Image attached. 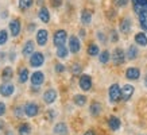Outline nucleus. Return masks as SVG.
Segmentation results:
<instances>
[{
	"label": "nucleus",
	"instance_id": "19",
	"mask_svg": "<svg viewBox=\"0 0 147 135\" xmlns=\"http://www.w3.org/2000/svg\"><path fill=\"white\" fill-rule=\"evenodd\" d=\"M54 134L57 135H66L67 134V126L65 123H57L55 126H54Z\"/></svg>",
	"mask_w": 147,
	"mask_h": 135
},
{
	"label": "nucleus",
	"instance_id": "37",
	"mask_svg": "<svg viewBox=\"0 0 147 135\" xmlns=\"http://www.w3.org/2000/svg\"><path fill=\"white\" fill-rule=\"evenodd\" d=\"M54 116H55V112H54V109H49L47 113H46V117H47V120H53Z\"/></svg>",
	"mask_w": 147,
	"mask_h": 135
},
{
	"label": "nucleus",
	"instance_id": "25",
	"mask_svg": "<svg viewBox=\"0 0 147 135\" xmlns=\"http://www.w3.org/2000/svg\"><path fill=\"white\" fill-rule=\"evenodd\" d=\"M138 16H139V23H140V27H142L143 30H146V31H147V11L140 12Z\"/></svg>",
	"mask_w": 147,
	"mask_h": 135
},
{
	"label": "nucleus",
	"instance_id": "17",
	"mask_svg": "<svg viewBox=\"0 0 147 135\" xmlns=\"http://www.w3.org/2000/svg\"><path fill=\"white\" fill-rule=\"evenodd\" d=\"M120 119L116 116H109V119H108V126H109V128H111L112 131H117L119 128H120Z\"/></svg>",
	"mask_w": 147,
	"mask_h": 135
},
{
	"label": "nucleus",
	"instance_id": "23",
	"mask_svg": "<svg viewBox=\"0 0 147 135\" xmlns=\"http://www.w3.org/2000/svg\"><path fill=\"white\" fill-rule=\"evenodd\" d=\"M135 42L138 43L139 46H147V35L144 32H138L136 35H135Z\"/></svg>",
	"mask_w": 147,
	"mask_h": 135
},
{
	"label": "nucleus",
	"instance_id": "20",
	"mask_svg": "<svg viewBox=\"0 0 147 135\" xmlns=\"http://www.w3.org/2000/svg\"><path fill=\"white\" fill-rule=\"evenodd\" d=\"M81 22H82V24H85V26L90 24V22H92V12H90L89 9H84V11L81 12Z\"/></svg>",
	"mask_w": 147,
	"mask_h": 135
},
{
	"label": "nucleus",
	"instance_id": "28",
	"mask_svg": "<svg viewBox=\"0 0 147 135\" xmlns=\"http://www.w3.org/2000/svg\"><path fill=\"white\" fill-rule=\"evenodd\" d=\"M74 104L78 105V107H82L86 104V97H85L84 95H76L74 96Z\"/></svg>",
	"mask_w": 147,
	"mask_h": 135
},
{
	"label": "nucleus",
	"instance_id": "47",
	"mask_svg": "<svg viewBox=\"0 0 147 135\" xmlns=\"http://www.w3.org/2000/svg\"><path fill=\"white\" fill-rule=\"evenodd\" d=\"M144 85L147 86V74H146V77H144Z\"/></svg>",
	"mask_w": 147,
	"mask_h": 135
},
{
	"label": "nucleus",
	"instance_id": "44",
	"mask_svg": "<svg viewBox=\"0 0 147 135\" xmlns=\"http://www.w3.org/2000/svg\"><path fill=\"white\" fill-rule=\"evenodd\" d=\"M3 128H4V122H3V120H0V131L3 130Z\"/></svg>",
	"mask_w": 147,
	"mask_h": 135
},
{
	"label": "nucleus",
	"instance_id": "5",
	"mask_svg": "<svg viewBox=\"0 0 147 135\" xmlns=\"http://www.w3.org/2000/svg\"><path fill=\"white\" fill-rule=\"evenodd\" d=\"M78 84H80V88L85 92H88L92 88V77L88 76V74H82L80 77V80H78Z\"/></svg>",
	"mask_w": 147,
	"mask_h": 135
},
{
	"label": "nucleus",
	"instance_id": "24",
	"mask_svg": "<svg viewBox=\"0 0 147 135\" xmlns=\"http://www.w3.org/2000/svg\"><path fill=\"white\" fill-rule=\"evenodd\" d=\"M138 54H139L138 47L134 46V45H131L128 47V50H127V58L128 59H135V58H138Z\"/></svg>",
	"mask_w": 147,
	"mask_h": 135
},
{
	"label": "nucleus",
	"instance_id": "46",
	"mask_svg": "<svg viewBox=\"0 0 147 135\" xmlns=\"http://www.w3.org/2000/svg\"><path fill=\"white\" fill-rule=\"evenodd\" d=\"M80 34H81V36H85V35H84V34H85V31H84V30H81V31H80Z\"/></svg>",
	"mask_w": 147,
	"mask_h": 135
},
{
	"label": "nucleus",
	"instance_id": "45",
	"mask_svg": "<svg viewBox=\"0 0 147 135\" xmlns=\"http://www.w3.org/2000/svg\"><path fill=\"white\" fill-rule=\"evenodd\" d=\"M84 135H94V132L92 130H89V131H86V132H85Z\"/></svg>",
	"mask_w": 147,
	"mask_h": 135
},
{
	"label": "nucleus",
	"instance_id": "39",
	"mask_svg": "<svg viewBox=\"0 0 147 135\" xmlns=\"http://www.w3.org/2000/svg\"><path fill=\"white\" fill-rule=\"evenodd\" d=\"M63 70H65V66H63L62 63H57V65H55V72L62 73Z\"/></svg>",
	"mask_w": 147,
	"mask_h": 135
},
{
	"label": "nucleus",
	"instance_id": "33",
	"mask_svg": "<svg viewBox=\"0 0 147 135\" xmlns=\"http://www.w3.org/2000/svg\"><path fill=\"white\" fill-rule=\"evenodd\" d=\"M88 54L90 57H94V55H98V46L92 43V45L88 46Z\"/></svg>",
	"mask_w": 147,
	"mask_h": 135
},
{
	"label": "nucleus",
	"instance_id": "35",
	"mask_svg": "<svg viewBox=\"0 0 147 135\" xmlns=\"http://www.w3.org/2000/svg\"><path fill=\"white\" fill-rule=\"evenodd\" d=\"M81 70H82V68H81L80 63H73V66H71V73L73 74H80Z\"/></svg>",
	"mask_w": 147,
	"mask_h": 135
},
{
	"label": "nucleus",
	"instance_id": "31",
	"mask_svg": "<svg viewBox=\"0 0 147 135\" xmlns=\"http://www.w3.org/2000/svg\"><path fill=\"white\" fill-rule=\"evenodd\" d=\"M27 80H28V70H27V68H22L19 70V81L20 82H26Z\"/></svg>",
	"mask_w": 147,
	"mask_h": 135
},
{
	"label": "nucleus",
	"instance_id": "34",
	"mask_svg": "<svg viewBox=\"0 0 147 135\" xmlns=\"http://www.w3.org/2000/svg\"><path fill=\"white\" fill-rule=\"evenodd\" d=\"M7 39H8V32L5 30H0V46L4 45L7 42Z\"/></svg>",
	"mask_w": 147,
	"mask_h": 135
},
{
	"label": "nucleus",
	"instance_id": "22",
	"mask_svg": "<svg viewBox=\"0 0 147 135\" xmlns=\"http://www.w3.org/2000/svg\"><path fill=\"white\" fill-rule=\"evenodd\" d=\"M34 53H35L34 51V42L32 41H27L24 46H23V54L24 55H31Z\"/></svg>",
	"mask_w": 147,
	"mask_h": 135
},
{
	"label": "nucleus",
	"instance_id": "43",
	"mask_svg": "<svg viewBox=\"0 0 147 135\" xmlns=\"http://www.w3.org/2000/svg\"><path fill=\"white\" fill-rule=\"evenodd\" d=\"M97 38L101 41V42H105V36H104V34H102V32H97Z\"/></svg>",
	"mask_w": 147,
	"mask_h": 135
},
{
	"label": "nucleus",
	"instance_id": "40",
	"mask_svg": "<svg viewBox=\"0 0 147 135\" xmlns=\"http://www.w3.org/2000/svg\"><path fill=\"white\" fill-rule=\"evenodd\" d=\"M50 1H51V5H53V7H55V8L62 4V0H50Z\"/></svg>",
	"mask_w": 147,
	"mask_h": 135
},
{
	"label": "nucleus",
	"instance_id": "2",
	"mask_svg": "<svg viewBox=\"0 0 147 135\" xmlns=\"http://www.w3.org/2000/svg\"><path fill=\"white\" fill-rule=\"evenodd\" d=\"M66 38H67V32L65 31V30H57V31L54 32V36H53L54 46H57V47L65 46V43H66Z\"/></svg>",
	"mask_w": 147,
	"mask_h": 135
},
{
	"label": "nucleus",
	"instance_id": "38",
	"mask_svg": "<svg viewBox=\"0 0 147 135\" xmlns=\"http://www.w3.org/2000/svg\"><path fill=\"white\" fill-rule=\"evenodd\" d=\"M117 39H119V36H117V31H116V30H112L111 31V41L112 42H117Z\"/></svg>",
	"mask_w": 147,
	"mask_h": 135
},
{
	"label": "nucleus",
	"instance_id": "1",
	"mask_svg": "<svg viewBox=\"0 0 147 135\" xmlns=\"http://www.w3.org/2000/svg\"><path fill=\"white\" fill-rule=\"evenodd\" d=\"M108 96H109L111 103H117V101H120V99H121V89H120V86H119V84H112V85L109 86Z\"/></svg>",
	"mask_w": 147,
	"mask_h": 135
},
{
	"label": "nucleus",
	"instance_id": "41",
	"mask_svg": "<svg viewBox=\"0 0 147 135\" xmlns=\"http://www.w3.org/2000/svg\"><path fill=\"white\" fill-rule=\"evenodd\" d=\"M22 109H23L22 107H16V108H15V115H16V116H18V117H20V116H22V115H23Z\"/></svg>",
	"mask_w": 147,
	"mask_h": 135
},
{
	"label": "nucleus",
	"instance_id": "30",
	"mask_svg": "<svg viewBox=\"0 0 147 135\" xmlns=\"http://www.w3.org/2000/svg\"><path fill=\"white\" fill-rule=\"evenodd\" d=\"M34 0H19V8L24 11V9H28L32 5Z\"/></svg>",
	"mask_w": 147,
	"mask_h": 135
},
{
	"label": "nucleus",
	"instance_id": "11",
	"mask_svg": "<svg viewBox=\"0 0 147 135\" xmlns=\"http://www.w3.org/2000/svg\"><path fill=\"white\" fill-rule=\"evenodd\" d=\"M47 39H49V32H47V30H45V28L38 30V32H36V42H38V45L45 46L46 43H47Z\"/></svg>",
	"mask_w": 147,
	"mask_h": 135
},
{
	"label": "nucleus",
	"instance_id": "7",
	"mask_svg": "<svg viewBox=\"0 0 147 135\" xmlns=\"http://www.w3.org/2000/svg\"><path fill=\"white\" fill-rule=\"evenodd\" d=\"M9 27V32L12 36H18L20 34V30H22V26H20V20L19 19H12L8 24Z\"/></svg>",
	"mask_w": 147,
	"mask_h": 135
},
{
	"label": "nucleus",
	"instance_id": "6",
	"mask_svg": "<svg viewBox=\"0 0 147 135\" xmlns=\"http://www.w3.org/2000/svg\"><path fill=\"white\" fill-rule=\"evenodd\" d=\"M69 50L74 54H77L81 50V42L76 35H71L69 38Z\"/></svg>",
	"mask_w": 147,
	"mask_h": 135
},
{
	"label": "nucleus",
	"instance_id": "8",
	"mask_svg": "<svg viewBox=\"0 0 147 135\" xmlns=\"http://www.w3.org/2000/svg\"><path fill=\"white\" fill-rule=\"evenodd\" d=\"M135 14H140L143 11H147V0H131Z\"/></svg>",
	"mask_w": 147,
	"mask_h": 135
},
{
	"label": "nucleus",
	"instance_id": "10",
	"mask_svg": "<svg viewBox=\"0 0 147 135\" xmlns=\"http://www.w3.org/2000/svg\"><path fill=\"white\" fill-rule=\"evenodd\" d=\"M13 92H15V86H13L11 82H4V84L0 85V95H1V96L8 97V96H11Z\"/></svg>",
	"mask_w": 147,
	"mask_h": 135
},
{
	"label": "nucleus",
	"instance_id": "18",
	"mask_svg": "<svg viewBox=\"0 0 147 135\" xmlns=\"http://www.w3.org/2000/svg\"><path fill=\"white\" fill-rule=\"evenodd\" d=\"M89 112L92 116H98L101 113V104L98 103V101H93L89 107Z\"/></svg>",
	"mask_w": 147,
	"mask_h": 135
},
{
	"label": "nucleus",
	"instance_id": "3",
	"mask_svg": "<svg viewBox=\"0 0 147 135\" xmlns=\"http://www.w3.org/2000/svg\"><path fill=\"white\" fill-rule=\"evenodd\" d=\"M45 62V57H43V54L39 53V51H35L34 54H31V58H30V65L32 68H39L43 65Z\"/></svg>",
	"mask_w": 147,
	"mask_h": 135
},
{
	"label": "nucleus",
	"instance_id": "12",
	"mask_svg": "<svg viewBox=\"0 0 147 135\" xmlns=\"http://www.w3.org/2000/svg\"><path fill=\"white\" fill-rule=\"evenodd\" d=\"M134 89L135 88L132 85H129V84L124 85L121 88V99L124 100V101H128L132 97V95H134Z\"/></svg>",
	"mask_w": 147,
	"mask_h": 135
},
{
	"label": "nucleus",
	"instance_id": "21",
	"mask_svg": "<svg viewBox=\"0 0 147 135\" xmlns=\"http://www.w3.org/2000/svg\"><path fill=\"white\" fill-rule=\"evenodd\" d=\"M38 16H39V19L43 23H49L50 22V12H49V9L46 8V7H42V8L39 9Z\"/></svg>",
	"mask_w": 147,
	"mask_h": 135
},
{
	"label": "nucleus",
	"instance_id": "16",
	"mask_svg": "<svg viewBox=\"0 0 147 135\" xmlns=\"http://www.w3.org/2000/svg\"><path fill=\"white\" fill-rule=\"evenodd\" d=\"M120 31L123 34H128L131 31V19L129 18H123L120 20Z\"/></svg>",
	"mask_w": 147,
	"mask_h": 135
},
{
	"label": "nucleus",
	"instance_id": "15",
	"mask_svg": "<svg viewBox=\"0 0 147 135\" xmlns=\"http://www.w3.org/2000/svg\"><path fill=\"white\" fill-rule=\"evenodd\" d=\"M31 84H32V86L34 85H40V84H43V81H45V74L42 72H34L31 74Z\"/></svg>",
	"mask_w": 147,
	"mask_h": 135
},
{
	"label": "nucleus",
	"instance_id": "36",
	"mask_svg": "<svg viewBox=\"0 0 147 135\" xmlns=\"http://www.w3.org/2000/svg\"><path fill=\"white\" fill-rule=\"evenodd\" d=\"M112 1H113V4L116 7H125L128 4V0H112Z\"/></svg>",
	"mask_w": 147,
	"mask_h": 135
},
{
	"label": "nucleus",
	"instance_id": "13",
	"mask_svg": "<svg viewBox=\"0 0 147 135\" xmlns=\"http://www.w3.org/2000/svg\"><path fill=\"white\" fill-rule=\"evenodd\" d=\"M125 77H127L128 80H132V81L138 80L139 77H140V70H139L138 68H135V66L128 68V69L125 70Z\"/></svg>",
	"mask_w": 147,
	"mask_h": 135
},
{
	"label": "nucleus",
	"instance_id": "4",
	"mask_svg": "<svg viewBox=\"0 0 147 135\" xmlns=\"http://www.w3.org/2000/svg\"><path fill=\"white\" fill-rule=\"evenodd\" d=\"M125 55L124 51L121 49H119V47H116L115 50H113V54H112V61H113V63L115 65H121V63L125 61Z\"/></svg>",
	"mask_w": 147,
	"mask_h": 135
},
{
	"label": "nucleus",
	"instance_id": "26",
	"mask_svg": "<svg viewBox=\"0 0 147 135\" xmlns=\"http://www.w3.org/2000/svg\"><path fill=\"white\" fill-rule=\"evenodd\" d=\"M12 76H13L12 68L7 66V68H4V69H3V72H1V77H3V80H4V81H8L9 78H12Z\"/></svg>",
	"mask_w": 147,
	"mask_h": 135
},
{
	"label": "nucleus",
	"instance_id": "27",
	"mask_svg": "<svg viewBox=\"0 0 147 135\" xmlns=\"http://www.w3.org/2000/svg\"><path fill=\"white\" fill-rule=\"evenodd\" d=\"M18 131H19V135H28L30 132H31V127H30L28 123H23V124L19 126Z\"/></svg>",
	"mask_w": 147,
	"mask_h": 135
},
{
	"label": "nucleus",
	"instance_id": "14",
	"mask_svg": "<svg viewBox=\"0 0 147 135\" xmlns=\"http://www.w3.org/2000/svg\"><path fill=\"white\" fill-rule=\"evenodd\" d=\"M55 99H57V92H55V89H47L43 93V101H45L46 104H53L54 101H55Z\"/></svg>",
	"mask_w": 147,
	"mask_h": 135
},
{
	"label": "nucleus",
	"instance_id": "32",
	"mask_svg": "<svg viewBox=\"0 0 147 135\" xmlns=\"http://www.w3.org/2000/svg\"><path fill=\"white\" fill-rule=\"evenodd\" d=\"M109 58H111V54H109L108 50H104V51L100 54V57H98V59H100L101 63H107L108 61H109Z\"/></svg>",
	"mask_w": 147,
	"mask_h": 135
},
{
	"label": "nucleus",
	"instance_id": "9",
	"mask_svg": "<svg viewBox=\"0 0 147 135\" xmlns=\"http://www.w3.org/2000/svg\"><path fill=\"white\" fill-rule=\"evenodd\" d=\"M38 112H39L38 104H35V103H27L26 104V107H24V113H26L27 116L34 117L38 115Z\"/></svg>",
	"mask_w": 147,
	"mask_h": 135
},
{
	"label": "nucleus",
	"instance_id": "29",
	"mask_svg": "<svg viewBox=\"0 0 147 135\" xmlns=\"http://www.w3.org/2000/svg\"><path fill=\"white\" fill-rule=\"evenodd\" d=\"M67 54H69V49L66 46H61V47H57V55L59 58H66Z\"/></svg>",
	"mask_w": 147,
	"mask_h": 135
},
{
	"label": "nucleus",
	"instance_id": "42",
	"mask_svg": "<svg viewBox=\"0 0 147 135\" xmlns=\"http://www.w3.org/2000/svg\"><path fill=\"white\" fill-rule=\"evenodd\" d=\"M5 113V104L0 101V116H3Z\"/></svg>",
	"mask_w": 147,
	"mask_h": 135
}]
</instances>
